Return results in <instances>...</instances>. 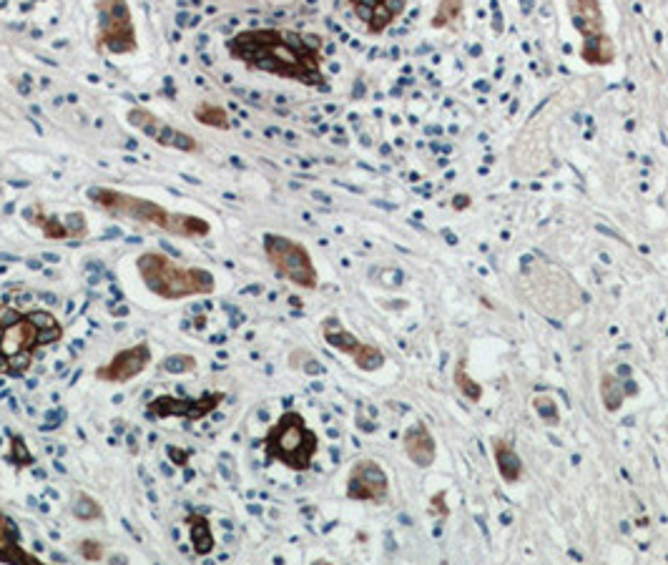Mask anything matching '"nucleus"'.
Here are the masks:
<instances>
[{"label":"nucleus","mask_w":668,"mask_h":565,"mask_svg":"<svg viewBox=\"0 0 668 565\" xmlns=\"http://www.w3.org/2000/svg\"><path fill=\"white\" fill-rule=\"evenodd\" d=\"M136 272H139L144 287L166 302L209 297L216 292L214 272L204 267H186L159 249H149L141 254L136 259Z\"/></svg>","instance_id":"4"},{"label":"nucleus","mask_w":668,"mask_h":565,"mask_svg":"<svg viewBox=\"0 0 668 565\" xmlns=\"http://www.w3.org/2000/svg\"><path fill=\"white\" fill-rule=\"evenodd\" d=\"M63 339V324L46 309L0 304V377H23L43 350Z\"/></svg>","instance_id":"2"},{"label":"nucleus","mask_w":668,"mask_h":565,"mask_svg":"<svg viewBox=\"0 0 668 565\" xmlns=\"http://www.w3.org/2000/svg\"><path fill=\"white\" fill-rule=\"evenodd\" d=\"M224 392H204L201 397H169L161 395L146 405V415L154 420H166V417H179L186 422H199L201 417L211 415L224 400Z\"/></svg>","instance_id":"13"},{"label":"nucleus","mask_w":668,"mask_h":565,"mask_svg":"<svg viewBox=\"0 0 668 565\" xmlns=\"http://www.w3.org/2000/svg\"><path fill=\"white\" fill-rule=\"evenodd\" d=\"M427 515L435 518L437 523L450 518V508H448V493L445 490H437L430 500H427Z\"/></svg>","instance_id":"28"},{"label":"nucleus","mask_w":668,"mask_h":565,"mask_svg":"<svg viewBox=\"0 0 668 565\" xmlns=\"http://www.w3.org/2000/svg\"><path fill=\"white\" fill-rule=\"evenodd\" d=\"M0 563L8 565H41L43 560L38 558L33 550L23 545L21 528L16 520L8 513L0 510Z\"/></svg>","instance_id":"15"},{"label":"nucleus","mask_w":668,"mask_h":565,"mask_svg":"<svg viewBox=\"0 0 668 565\" xmlns=\"http://www.w3.org/2000/svg\"><path fill=\"white\" fill-rule=\"evenodd\" d=\"M402 450L415 468L427 470L437 460V440L425 422H415L402 435Z\"/></svg>","instance_id":"16"},{"label":"nucleus","mask_w":668,"mask_h":565,"mask_svg":"<svg viewBox=\"0 0 668 565\" xmlns=\"http://www.w3.org/2000/svg\"><path fill=\"white\" fill-rule=\"evenodd\" d=\"M96 18V48L111 56H131L139 51V33L129 0H96Z\"/></svg>","instance_id":"8"},{"label":"nucleus","mask_w":668,"mask_h":565,"mask_svg":"<svg viewBox=\"0 0 668 565\" xmlns=\"http://www.w3.org/2000/svg\"><path fill=\"white\" fill-rule=\"evenodd\" d=\"M533 410H535V415L545 422V425H550V427L561 425V410H558V402H555L550 395H535Z\"/></svg>","instance_id":"25"},{"label":"nucleus","mask_w":668,"mask_h":565,"mask_svg":"<svg viewBox=\"0 0 668 565\" xmlns=\"http://www.w3.org/2000/svg\"><path fill=\"white\" fill-rule=\"evenodd\" d=\"M465 11L463 0H440L435 16H432V28H448L455 21H460Z\"/></svg>","instance_id":"24"},{"label":"nucleus","mask_w":668,"mask_h":565,"mask_svg":"<svg viewBox=\"0 0 668 565\" xmlns=\"http://www.w3.org/2000/svg\"><path fill=\"white\" fill-rule=\"evenodd\" d=\"M573 26L581 33V58L588 66H611L616 63V43L606 33V16L598 0H568Z\"/></svg>","instance_id":"7"},{"label":"nucleus","mask_w":668,"mask_h":565,"mask_svg":"<svg viewBox=\"0 0 668 565\" xmlns=\"http://www.w3.org/2000/svg\"><path fill=\"white\" fill-rule=\"evenodd\" d=\"M638 395L636 382L631 380V370L628 367H618L616 372H606L601 380V400L608 412H618L628 397Z\"/></svg>","instance_id":"17"},{"label":"nucleus","mask_w":668,"mask_h":565,"mask_svg":"<svg viewBox=\"0 0 668 565\" xmlns=\"http://www.w3.org/2000/svg\"><path fill=\"white\" fill-rule=\"evenodd\" d=\"M319 329H322L324 342H327L334 352L350 357V360L355 362L357 370L377 372L385 367V362H387L385 352H382L377 345H370V342L360 339L355 332H350V329L342 324V319L324 317L322 327Z\"/></svg>","instance_id":"9"},{"label":"nucleus","mask_w":668,"mask_h":565,"mask_svg":"<svg viewBox=\"0 0 668 565\" xmlns=\"http://www.w3.org/2000/svg\"><path fill=\"white\" fill-rule=\"evenodd\" d=\"M194 119L196 124L206 126V129L216 131H229L232 129V119H229V111L224 106L214 101H199L194 108Z\"/></svg>","instance_id":"21"},{"label":"nucleus","mask_w":668,"mask_h":565,"mask_svg":"<svg viewBox=\"0 0 668 565\" xmlns=\"http://www.w3.org/2000/svg\"><path fill=\"white\" fill-rule=\"evenodd\" d=\"M76 550H78V558L86 560V563H101V560L106 558V545L96 538L78 540Z\"/></svg>","instance_id":"27"},{"label":"nucleus","mask_w":668,"mask_h":565,"mask_svg":"<svg viewBox=\"0 0 668 565\" xmlns=\"http://www.w3.org/2000/svg\"><path fill=\"white\" fill-rule=\"evenodd\" d=\"M347 6L370 36H382L405 13L407 0H347Z\"/></svg>","instance_id":"14"},{"label":"nucleus","mask_w":668,"mask_h":565,"mask_svg":"<svg viewBox=\"0 0 668 565\" xmlns=\"http://www.w3.org/2000/svg\"><path fill=\"white\" fill-rule=\"evenodd\" d=\"M186 523H189L191 548H194V553L199 555V558L209 555L211 550H214V545H216L214 530H211L209 520H206L204 515H199V513H191V515H186Z\"/></svg>","instance_id":"20"},{"label":"nucleus","mask_w":668,"mask_h":565,"mask_svg":"<svg viewBox=\"0 0 668 565\" xmlns=\"http://www.w3.org/2000/svg\"><path fill=\"white\" fill-rule=\"evenodd\" d=\"M71 513H73V518L81 520V523H93V520L106 518V510H103V505L98 503L91 493H83V490H76V493H73Z\"/></svg>","instance_id":"23"},{"label":"nucleus","mask_w":668,"mask_h":565,"mask_svg":"<svg viewBox=\"0 0 668 565\" xmlns=\"http://www.w3.org/2000/svg\"><path fill=\"white\" fill-rule=\"evenodd\" d=\"M86 196L93 206L116 216V219H129L141 226H154V229H161L169 237L204 239L211 234V224L204 216L169 211L166 206L144 199V196L129 194V191L111 189V186H91Z\"/></svg>","instance_id":"3"},{"label":"nucleus","mask_w":668,"mask_h":565,"mask_svg":"<svg viewBox=\"0 0 668 565\" xmlns=\"http://www.w3.org/2000/svg\"><path fill=\"white\" fill-rule=\"evenodd\" d=\"M262 445L267 463H279L292 473H307L319 452V435L309 427L302 412L289 410L269 427Z\"/></svg>","instance_id":"5"},{"label":"nucleus","mask_w":668,"mask_h":565,"mask_svg":"<svg viewBox=\"0 0 668 565\" xmlns=\"http://www.w3.org/2000/svg\"><path fill=\"white\" fill-rule=\"evenodd\" d=\"M227 53L249 71L267 73L284 81L322 88L324 73L322 38L287 28H247L227 38Z\"/></svg>","instance_id":"1"},{"label":"nucleus","mask_w":668,"mask_h":565,"mask_svg":"<svg viewBox=\"0 0 668 565\" xmlns=\"http://www.w3.org/2000/svg\"><path fill=\"white\" fill-rule=\"evenodd\" d=\"M126 121H129L134 129H139L146 139L164 146V149L181 151V154H199L201 151V144L189 134V131L176 129V126H171L169 121L156 116V113L149 111V108L131 106L129 113H126Z\"/></svg>","instance_id":"10"},{"label":"nucleus","mask_w":668,"mask_h":565,"mask_svg":"<svg viewBox=\"0 0 668 565\" xmlns=\"http://www.w3.org/2000/svg\"><path fill=\"white\" fill-rule=\"evenodd\" d=\"M151 362H154V350H151L149 342H136V345L116 352L101 367H96L93 375L98 382H106V385H129L149 370Z\"/></svg>","instance_id":"12"},{"label":"nucleus","mask_w":668,"mask_h":565,"mask_svg":"<svg viewBox=\"0 0 668 565\" xmlns=\"http://www.w3.org/2000/svg\"><path fill=\"white\" fill-rule=\"evenodd\" d=\"M345 495L347 500H355V503L382 505L390 498V475L377 460H357L347 473Z\"/></svg>","instance_id":"11"},{"label":"nucleus","mask_w":668,"mask_h":565,"mask_svg":"<svg viewBox=\"0 0 668 565\" xmlns=\"http://www.w3.org/2000/svg\"><path fill=\"white\" fill-rule=\"evenodd\" d=\"M262 247L267 262L272 264V269L284 282H289L297 289H304V292H314L319 287L317 264H314L312 254H309V249L302 242L284 237V234L267 232L262 237Z\"/></svg>","instance_id":"6"},{"label":"nucleus","mask_w":668,"mask_h":565,"mask_svg":"<svg viewBox=\"0 0 668 565\" xmlns=\"http://www.w3.org/2000/svg\"><path fill=\"white\" fill-rule=\"evenodd\" d=\"M196 357L194 355H186V352H181V355H169L164 357V362H161V367H164L166 372H171V375H189V372L196 370Z\"/></svg>","instance_id":"26"},{"label":"nucleus","mask_w":668,"mask_h":565,"mask_svg":"<svg viewBox=\"0 0 668 565\" xmlns=\"http://www.w3.org/2000/svg\"><path fill=\"white\" fill-rule=\"evenodd\" d=\"M490 450H493L495 470H498L500 480L508 485L520 483L525 475V465H523V458H520L518 447H515V442L505 440V437H493V442H490Z\"/></svg>","instance_id":"18"},{"label":"nucleus","mask_w":668,"mask_h":565,"mask_svg":"<svg viewBox=\"0 0 668 565\" xmlns=\"http://www.w3.org/2000/svg\"><path fill=\"white\" fill-rule=\"evenodd\" d=\"M453 382H455V387H458V392L465 397V400L473 402V405L483 402L485 390H483V385H480V382H475V377L468 372V360H465V355H460L458 362H455Z\"/></svg>","instance_id":"22"},{"label":"nucleus","mask_w":668,"mask_h":565,"mask_svg":"<svg viewBox=\"0 0 668 565\" xmlns=\"http://www.w3.org/2000/svg\"><path fill=\"white\" fill-rule=\"evenodd\" d=\"M28 216H31L33 224L41 229V234L46 239H58V242H68V239H86L88 232H81V229H71L63 219L58 216H51L43 211V206H31L28 209Z\"/></svg>","instance_id":"19"}]
</instances>
